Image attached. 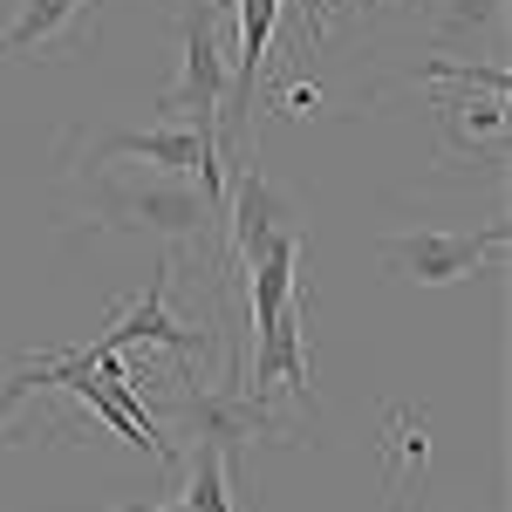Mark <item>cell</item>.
<instances>
[{
    "label": "cell",
    "mask_w": 512,
    "mask_h": 512,
    "mask_svg": "<svg viewBox=\"0 0 512 512\" xmlns=\"http://www.w3.org/2000/svg\"><path fill=\"white\" fill-rule=\"evenodd\" d=\"M89 226L96 233H130V239H158L164 253H205L219 260V212L205 205V192L178 185L171 171L164 178H103L96 205H89Z\"/></svg>",
    "instance_id": "1"
},
{
    "label": "cell",
    "mask_w": 512,
    "mask_h": 512,
    "mask_svg": "<svg viewBox=\"0 0 512 512\" xmlns=\"http://www.w3.org/2000/svg\"><path fill=\"white\" fill-rule=\"evenodd\" d=\"M178 35H185V69L158 96V110L164 117H198L212 130L219 103H226V82H233L226 35H219V0H178Z\"/></svg>",
    "instance_id": "2"
},
{
    "label": "cell",
    "mask_w": 512,
    "mask_h": 512,
    "mask_svg": "<svg viewBox=\"0 0 512 512\" xmlns=\"http://www.w3.org/2000/svg\"><path fill=\"white\" fill-rule=\"evenodd\" d=\"M308 308H315V294H308V280L280 301L274 315L260 321V355H253V383H239L253 410H267V396L287 383V390H301L315 403V362H308Z\"/></svg>",
    "instance_id": "3"
},
{
    "label": "cell",
    "mask_w": 512,
    "mask_h": 512,
    "mask_svg": "<svg viewBox=\"0 0 512 512\" xmlns=\"http://www.w3.org/2000/svg\"><path fill=\"white\" fill-rule=\"evenodd\" d=\"M390 267L417 287H451V280L478 274L485 260L506 253V226H485V233H396L390 246Z\"/></svg>",
    "instance_id": "4"
},
{
    "label": "cell",
    "mask_w": 512,
    "mask_h": 512,
    "mask_svg": "<svg viewBox=\"0 0 512 512\" xmlns=\"http://www.w3.org/2000/svg\"><path fill=\"white\" fill-rule=\"evenodd\" d=\"M96 35V0H7L0 55H48Z\"/></svg>",
    "instance_id": "5"
},
{
    "label": "cell",
    "mask_w": 512,
    "mask_h": 512,
    "mask_svg": "<svg viewBox=\"0 0 512 512\" xmlns=\"http://www.w3.org/2000/svg\"><path fill=\"white\" fill-rule=\"evenodd\" d=\"M164 294H171V253L158 260V274H151V287H144V301H137V308H130L110 335H96V349H130V342H151V349H171V355H205V328L178 321L171 308H164Z\"/></svg>",
    "instance_id": "6"
},
{
    "label": "cell",
    "mask_w": 512,
    "mask_h": 512,
    "mask_svg": "<svg viewBox=\"0 0 512 512\" xmlns=\"http://www.w3.org/2000/svg\"><path fill=\"white\" fill-rule=\"evenodd\" d=\"M212 137L219 130H178V123H164V130H110V137H96L89 144V171L103 158H144V164H158V171H198V158L212 151Z\"/></svg>",
    "instance_id": "7"
},
{
    "label": "cell",
    "mask_w": 512,
    "mask_h": 512,
    "mask_svg": "<svg viewBox=\"0 0 512 512\" xmlns=\"http://www.w3.org/2000/svg\"><path fill=\"white\" fill-rule=\"evenodd\" d=\"M437 123H444V158H465V151H485L499 158L506 144V96H437L431 103Z\"/></svg>",
    "instance_id": "8"
},
{
    "label": "cell",
    "mask_w": 512,
    "mask_h": 512,
    "mask_svg": "<svg viewBox=\"0 0 512 512\" xmlns=\"http://www.w3.org/2000/svg\"><path fill=\"white\" fill-rule=\"evenodd\" d=\"M301 253H308V239H301V233H280L274 246L246 267V321H253V328H260V321H267L280 301L301 287Z\"/></svg>",
    "instance_id": "9"
},
{
    "label": "cell",
    "mask_w": 512,
    "mask_h": 512,
    "mask_svg": "<svg viewBox=\"0 0 512 512\" xmlns=\"http://www.w3.org/2000/svg\"><path fill=\"white\" fill-rule=\"evenodd\" d=\"M185 512H233V465H226V451L219 444H205L198 437L192 451V485H185Z\"/></svg>",
    "instance_id": "10"
},
{
    "label": "cell",
    "mask_w": 512,
    "mask_h": 512,
    "mask_svg": "<svg viewBox=\"0 0 512 512\" xmlns=\"http://www.w3.org/2000/svg\"><path fill=\"white\" fill-rule=\"evenodd\" d=\"M499 14H506V0H451L437 14V41H472L485 28H499Z\"/></svg>",
    "instance_id": "11"
},
{
    "label": "cell",
    "mask_w": 512,
    "mask_h": 512,
    "mask_svg": "<svg viewBox=\"0 0 512 512\" xmlns=\"http://www.w3.org/2000/svg\"><path fill=\"white\" fill-rule=\"evenodd\" d=\"M315 103H321L315 82H287V89H280V117H308Z\"/></svg>",
    "instance_id": "12"
},
{
    "label": "cell",
    "mask_w": 512,
    "mask_h": 512,
    "mask_svg": "<svg viewBox=\"0 0 512 512\" xmlns=\"http://www.w3.org/2000/svg\"><path fill=\"white\" fill-rule=\"evenodd\" d=\"M117 512H185V506H117Z\"/></svg>",
    "instance_id": "13"
}]
</instances>
